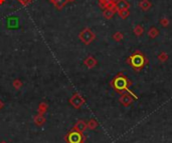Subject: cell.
I'll use <instances>...</instances> for the list:
<instances>
[{"mask_svg":"<svg viewBox=\"0 0 172 143\" xmlns=\"http://www.w3.org/2000/svg\"><path fill=\"white\" fill-rule=\"evenodd\" d=\"M85 102H86L85 98H84L81 94H79V93H75V94L73 95V97L69 99V103H71V105L73 107H75V108H77V109L81 108V107L85 104Z\"/></svg>","mask_w":172,"mask_h":143,"instance_id":"4","label":"cell"},{"mask_svg":"<svg viewBox=\"0 0 172 143\" xmlns=\"http://www.w3.org/2000/svg\"><path fill=\"white\" fill-rule=\"evenodd\" d=\"M118 15L121 17L122 19H126L130 16V11L129 9H125V10H121V11H118Z\"/></svg>","mask_w":172,"mask_h":143,"instance_id":"17","label":"cell"},{"mask_svg":"<svg viewBox=\"0 0 172 143\" xmlns=\"http://www.w3.org/2000/svg\"><path fill=\"white\" fill-rule=\"evenodd\" d=\"M74 128H75V130L79 131V132H84V131L87 129V124H86L85 121L80 120L76 123L75 126H74Z\"/></svg>","mask_w":172,"mask_h":143,"instance_id":"12","label":"cell"},{"mask_svg":"<svg viewBox=\"0 0 172 143\" xmlns=\"http://www.w3.org/2000/svg\"><path fill=\"white\" fill-rule=\"evenodd\" d=\"M133 84L131 80L124 74L123 72H120L113 80L111 81V85L114 88V90L117 91L120 94H125V93H128L131 96L134 97L135 100L138 99V96L133 92V91L130 90V86Z\"/></svg>","mask_w":172,"mask_h":143,"instance_id":"1","label":"cell"},{"mask_svg":"<svg viewBox=\"0 0 172 143\" xmlns=\"http://www.w3.org/2000/svg\"><path fill=\"white\" fill-rule=\"evenodd\" d=\"M116 10L121 11V10H125V9H129L130 8V3L128 2L127 0H118L117 3L115 4Z\"/></svg>","mask_w":172,"mask_h":143,"instance_id":"8","label":"cell"},{"mask_svg":"<svg viewBox=\"0 0 172 143\" xmlns=\"http://www.w3.org/2000/svg\"><path fill=\"white\" fill-rule=\"evenodd\" d=\"M99 5H100V7H102L103 9L107 8L108 6H111L109 0H99Z\"/></svg>","mask_w":172,"mask_h":143,"instance_id":"21","label":"cell"},{"mask_svg":"<svg viewBox=\"0 0 172 143\" xmlns=\"http://www.w3.org/2000/svg\"><path fill=\"white\" fill-rule=\"evenodd\" d=\"M18 26V18L10 17L7 19V28H16Z\"/></svg>","mask_w":172,"mask_h":143,"instance_id":"13","label":"cell"},{"mask_svg":"<svg viewBox=\"0 0 172 143\" xmlns=\"http://www.w3.org/2000/svg\"><path fill=\"white\" fill-rule=\"evenodd\" d=\"M147 34H148V36H149L150 38L154 39V38H156V37H157L158 35H159V29L153 26V27H151V28H150L149 30H148Z\"/></svg>","mask_w":172,"mask_h":143,"instance_id":"14","label":"cell"},{"mask_svg":"<svg viewBox=\"0 0 172 143\" xmlns=\"http://www.w3.org/2000/svg\"><path fill=\"white\" fill-rule=\"evenodd\" d=\"M121 95H122V96L120 97V99H119L120 103H121V104L123 105V106H125V107L130 106V105L132 104V102H133L134 97L131 96L130 94H128V93H125V94H121Z\"/></svg>","mask_w":172,"mask_h":143,"instance_id":"7","label":"cell"},{"mask_svg":"<svg viewBox=\"0 0 172 143\" xmlns=\"http://www.w3.org/2000/svg\"><path fill=\"white\" fill-rule=\"evenodd\" d=\"M84 64H85L89 69H92V68H94V67H95L96 65L98 64V61L96 60L95 57L88 56L87 58L85 59V61H84Z\"/></svg>","mask_w":172,"mask_h":143,"instance_id":"9","label":"cell"},{"mask_svg":"<svg viewBox=\"0 0 172 143\" xmlns=\"http://www.w3.org/2000/svg\"><path fill=\"white\" fill-rule=\"evenodd\" d=\"M74 1H75V0H67V3H69V2H74Z\"/></svg>","mask_w":172,"mask_h":143,"instance_id":"28","label":"cell"},{"mask_svg":"<svg viewBox=\"0 0 172 143\" xmlns=\"http://www.w3.org/2000/svg\"><path fill=\"white\" fill-rule=\"evenodd\" d=\"M67 142L69 143H81L82 140H83V135H82V132H79V131H71L67 137Z\"/></svg>","mask_w":172,"mask_h":143,"instance_id":"5","label":"cell"},{"mask_svg":"<svg viewBox=\"0 0 172 143\" xmlns=\"http://www.w3.org/2000/svg\"><path fill=\"white\" fill-rule=\"evenodd\" d=\"M45 118L42 116V114H40V113L34 117V122L36 123L37 125H42L43 123H45Z\"/></svg>","mask_w":172,"mask_h":143,"instance_id":"16","label":"cell"},{"mask_svg":"<svg viewBox=\"0 0 172 143\" xmlns=\"http://www.w3.org/2000/svg\"><path fill=\"white\" fill-rule=\"evenodd\" d=\"M126 62H127L136 72H139V71H141L142 69L145 67L146 64H148L149 61H148L147 57H146V55L144 54L143 52H141V51L139 50H136L133 54L128 57Z\"/></svg>","mask_w":172,"mask_h":143,"instance_id":"2","label":"cell"},{"mask_svg":"<svg viewBox=\"0 0 172 143\" xmlns=\"http://www.w3.org/2000/svg\"><path fill=\"white\" fill-rule=\"evenodd\" d=\"M97 126H98V123L95 119H91V120L89 121V123L87 124V127L90 129H95Z\"/></svg>","mask_w":172,"mask_h":143,"instance_id":"22","label":"cell"},{"mask_svg":"<svg viewBox=\"0 0 172 143\" xmlns=\"http://www.w3.org/2000/svg\"><path fill=\"white\" fill-rule=\"evenodd\" d=\"M123 37H124L123 33L120 32V31H117V32H115L113 34V39L116 41V42H120V41L123 39Z\"/></svg>","mask_w":172,"mask_h":143,"instance_id":"18","label":"cell"},{"mask_svg":"<svg viewBox=\"0 0 172 143\" xmlns=\"http://www.w3.org/2000/svg\"><path fill=\"white\" fill-rule=\"evenodd\" d=\"M1 143H6V142H5V141H2V142H1Z\"/></svg>","mask_w":172,"mask_h":143,"instance_id":"29","label":"cell"},{"mask_svg":"<svg viewBox=\"0 0 172 143\" xmlns=\"http://www.w3.org/2000/svg\"><path fill=\"white\" fill-rule=\"evenodd\" d=\"M3 106H4V104H3V102L1 100H0V109H2Z\"/></svg>","mask_w":172,"mask_h":143,"instance_id":"27","label":"cell"},{"mask_svg":"<svg viewBox=\"0 0 172 143\" xmlns=\"http://www.w3.org/2000/svg\"><path fill=\"white\" fill-rule=\"evenodd\" d=\"M31 1H32V0H18V2L20 3L21 5H23V6H27Z\"/></svg>","mask_w":172,"mask_h":143,"instance_id":"25","label":"cell"},{"mask_svg":"<svg viewBox=\"0 0 172 143\" xmlns=\"http://www.w3.org/2000/svg\"><path fill=\"white\" fill-rule=\"evenodd\" d=\"M134 33H135V35L137 37L142 36V35H143V33H144L143 26H142L141 24H137L135 27H134Z\"/></svg>","mask_w":172,"mask_h":143,"instance_id":"15","label":"cell"},{"mask_svg":"<svg viewBox=\"0 0 172 143\" xmlns=\"http://www.w3.org/2000/svg\"><path fill=\"white\" fill-rule=\"evenodd\" d=\"M79 38L84 44L89 45L96 39V34L92 31L91 28H88L87 27V28H84L83 30L80 32Z\"/></svg>","mask_w":172,"mask_h":143,"instance_id":"3","label":"cell"},{"mask_svg":"<svg viewBox=\"0 0 172 143\" xmlns=\"http://www.w3.org/2000/svg\"><path fill=\"white\" fill-rule=\"evenodd\" d=\"M158 60H159L160 62H165V61H167L168 60V54L165 52L159 53V55H158Z\"/></svg>","mask_w":172,"mask_h":143,"instance_id":"20","label":"cell"},{"mask_svg":"<svg viewBox=\"0 0 172 143\" xmlns=\"http://www.w3.org/2000/svg\"><path fill=\"white\" fill-rule=\"evenodd\" d=\"M47 108H49V106H47V103H45V102H41V103H39V106H38V111H39V113H40V114H43V113H45V112H47Z\"/></svg>","mask_w":172,"mask_h":143,"instance_id":"19","label":"cell"},{"mask_svg":"<svg viewBox=\"0 0 172 143\" xmlns=\"http://www.w3.org/2000/svg\"><path fill=\"white\" fill-rule=\"evenodd\" d=\"M49 1L55 5V7L57 10H61L67 4V0H49Z\"/></svg>","mask_w":172,"mask_h":143,"instance_id":"10","label":"cell"},{"mask_svg":"<svg viewBox=\"0 0 172 143\" xmlns=\"http://www.w3.org/2000/svg\"><path fill=\"white\" fill-rule=\"evenodd\" d=\"M115 13H117L115 5H111V6H108L107 8L104 9L103 11V16L105 17V19H112L115 15Z\"/></svg>","mask_w":172,"mask_h":143,"instance_id":"6","label":"cell"},{"mask_svg":"<svg viewBox=\"0 0 172 143\" xmlns=\"http://www.w3.org/2000/svg\"><path fill=\"white\" fill-rule=\"evenodd\" d=\"M13 87H14L15 89H20L21 86H22V82H21L19 79H15L14 81H13Z\"/></svg>","mask_w":172,"mask_h":143,"instance_id":"23","label":"cell"},{"mask_svg":"<svg viewBox=\"0 0 172 143\" xmlns=\"http://www.w3.org/2000/svg\"><path fill=\"white\" fill-rule=\"evenodd\" d=\"M139 7L141 10L148 11L152 7V3L150 0H141V2H139Z\"/></svg>","mask_w":172,"mask_h":143,"instance_id":"11","label":"cell"},{"mask_svg":"<svg viewBox=\"0 0 172 143\" xmlns=\"http://www.w3.org/2000/svg\"><path fill=\"white\" fill-rule=\"evenodd\" d=\"M160 24L163 27H168V25H169V19L166 18V17H163V18L160 19Z\"/></svg>","mask_w":172,"mask_h":143,"instance_id":"24","label":"cell"},{"mask_svg":"<svg viewBox=\"0 0 172 143\" xmlns=\"http://www.w3.org/2000/svg\"><path fill=\"white\" fill-rule=\"evenodd\" d=\"M118 0H109V2H110V5H115L116 3H117Z\"/></svg>","mask_w":172,"mask_h":143,"instance_id":"26","label":"cell"}]
</instances>
